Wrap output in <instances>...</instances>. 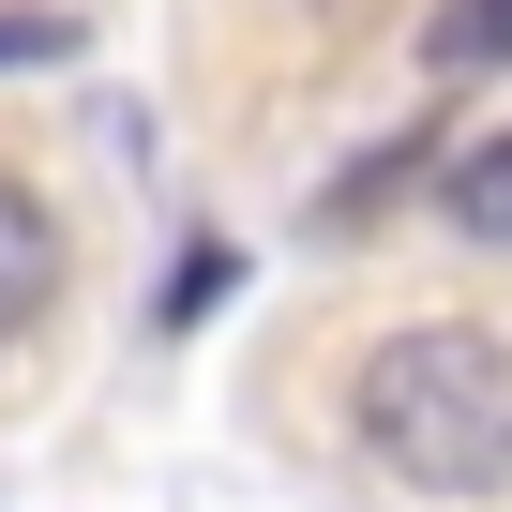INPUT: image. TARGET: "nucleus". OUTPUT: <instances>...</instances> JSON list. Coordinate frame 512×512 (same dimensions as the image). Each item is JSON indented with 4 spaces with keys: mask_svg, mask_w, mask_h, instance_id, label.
Returning a JSON list of instances; mask_svg holds the SVG:
<instances>
[{
    "mask_svg": "<svg viewBox=\"0 0 512 512\" xmlns=\"http://www.w3.org/2000/svg\"><path fill=\"white\" fill-rule=\"evenodd\" d=\"M61 302V226H46V196L0 166V332H31Z\"/></svg>",
    "mask_w": 512,
    "mask_h": 512,
    "instance_id": "nucleus-2",
    "label": "nucleus"
},
{
    "mask_svg": "<svg viewBox=\"0 0 512 512\" xmlns=\"http://www.w3.org/2000/svg\"><path fill=\"white\" fill-rule=\"evenodd\" d=\"M422 61L437 76H512V0H437V16H422Z\"/></svg>",
    "mask_w": 512,
    "mask_h": 512,
    "instance_id": "nucleus-3",
    "label": "nucleus"
},
{
    "mask_svg": "<svg viewBox=\"0 0 512 512\" xmlns=\"http://www.w3.org/2000/svg\"><path fill=\"white\" fill-rule=\"evenodd\" d=\"M91 31L76 16H46V0H0V76H31V61H76Z\"/></svg>",
    "mask_w": 512,
    "mask_h": 512,
    "instance_id": "nucleus-6",
    "label": "nucleus"
},
{
    "mask_svg": "<svg viewBox=\"0 0 512 512\" xmlns=\"http://www.w3.org/2000/svg\"><path fill=\"white\" fill-rule=\"evenodd\" d=\"M437 196H452V226H467V241H512V136L452 151V181H437Z\"/></svg>",
    "mask_w": 512,
    "mask_h": 512,
    "instance_id": "nucleus-4",
    "label": "nucleus"
},
{
    "mask_svg": "<svg viewBox=\"0 0 512 512\" xmlns=\"http://www.w3.org/2000/svg\"><path fill=\"white\" fill-rule=\"evenodd\" d=\"M347 422H362V452H377L392 482H422V497H497V482H512V347L467 332V317H407V332L362 347Z\"/></svg>",
    "mask_w": 512,
    "mask_h": 512,
    "instance_id": "nucleus-1",
    "label": "nucleus"
},
{
    "mask_svg": "<svg viewBox=\"0 0 512 512\" xmlns=\"http://www.w3.org/2000/svg\"><path fill=\"white\" fill-rule=\"evenodd\" d=\"M226 287H241V256H226V241H181V272H166V302H151V317H166V332H196Z\"/></svg>",
    "mask_w": 512,
    "mask_h": 512,
    "instance_id": "nucleus-5",
    "label": "nucleus"
}]
</instances>
